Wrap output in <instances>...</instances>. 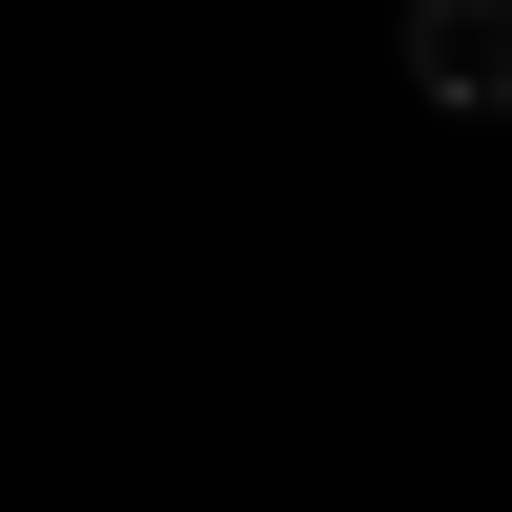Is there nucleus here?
<instances>
[{"label":"nucleus","instance_id":"f257e3e1","mask_svg":"<svg viewBox=\"0 0 512 512\" xmlns=\"http://www.w3.org/2000/svg\"><path fill=\"white\" fill-rule=\"evenodd\" d=\"M390 62H410V103L512 123V0H410V21H390Z\"/></svg>","mask_w":512,"mask_h":512}]
</instances>
